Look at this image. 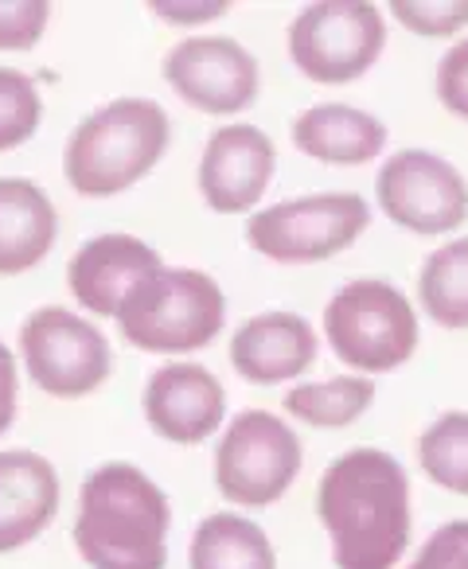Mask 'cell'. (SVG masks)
<instances>
[{
    "label": "cell",
    "mask_w": 468,
    "mask_h": 569,
    "mask_svg": "<svg viewBox=\"0 0 468 569\" xmlns=\"http://www.w3.org/2000/svg\"><path fill=\"white\" fill-rule=\"evenodd\" d=\"M113 320L133 348L152 356H188L222 332L227 301L211 273L165 266L137 284Z\"/></svg>",
    "instance_id": "4"
},
{
    "label": "cell",
    "mask_w": 468,
    "mask_h": 569,
    "mask_svg": "<svg viewBox=\"0 0 468 569\" xmlns=\"http://www.w3.org/2000/svg\"><path fill=\"white\" fill-rule=\"evenodd\" d=\"M152 12H160V20H168V24H199V20L222 17L227 4H165V0H157Z\"/></svg>",
    "instance_id": "29"
},
{
    "label": "cell",
    "mask_w": 468,
    "mask_h": 569,
    "mask_svg": "<svg viewBox=\"0 0 468 569\" xmlns=\"http://www.w3.org/2000/svg\"><path fill=\"white\" fill-rule=\"evenodd\" d=\"M418 465L437 488L468 496V413H441L418 437Z\"/></svg>",
    "instance_id": "22"
},
{
    "label": "cell",
    "mask_w": 468,
    "mask_h": 569,
    "mask_svg": "<svg viewBox=\"0 0 468 569\" xmlns=\"http://www.w3.org/2000/svg\"><path fill=\"white\" fill-rule=\"evenodd\" d=\"M421 309L441 328H468V238H452L426 258L418 273Z\"/></svg>",
    "instance_id": "20"
},
{
    "label": "cell",
    "mask_w": 468,
    "mask_h": 569,
    "mask_svg": "<svg viewBox=\"0 0 468 569\" xmlns=\"http://www.w3.org/2000/svg\"><path fill=\"white\" fill-rule=\"evenodd\" d=\"M406 569H468V519L437 527Z\"/></svg>",
    "instance_id": "26"
},
{
    "label": "cell",
    "mask_w": 468,
    "mask_h": 569,
    "mask_svg": "<svg viewBox=\"0 0 468 569\" xmlns=\"http://www.w3.org/2000/svg\"><path fill=\"white\" fill-rule=\"evenodd\" d=\"M165 82L203 113H242L258 98V59L227 36H196L176 43L160 63Z\"/></svg>",
    "instance_id": "11"
},
{
    "label": "cell",
    "mask_w": 468,
    "mask_h": 569,
    "mask_svg": "<svg viewBox=\"0 0 468 569\" xmlns=\"http://www.w3.org/2000/svg\"><path fill=\"white\" fill-rule=\"evenodd\" d=\"M390 12L418 36H452L468 24V0H395Z\"/></svg>",
    "instance_id": "24"
},
{
    "label": "cell",
    "mask_w": 468,
    "mask_h": 569,
    "mask_svg": "<svg viewBox=\"0 0 468 569\" xmlns=\"http://www.w3.org/2000/svg\"><path fill=\"white\" fill-rule=\"evenodd\" d=\"M387 48V20L364 0H320L289 24V59L325 87L367 74Z\"/></svg>",
    "instance_id": "8"
},
{
    "label": "cell",
    "mask_w": 468,
    "mask_h": 569,
    "mask_svg": "<svg viewBox=\"0 0 468 569\" xmlns=\"http://www.w3.org/2000/svg\"><path fill=\"white\" fill-rule=\"evenodd\" d=\"M301 460V441L289 421L270 410H242L215 449V483L235 507H270L293 488Z\"/></svg>",
    "instance_id": "7"
},
{
    "label": "cell",
    "mask_w": 468,
    "mask_h": 569,
    "mask_svg": "<svg viewBox=\"0 0 468 569\" xmlns=\"http://www.w3.org/2000/svg\"><path fill=\"white\" fill-rule=\"evenodd\" d=\"M317 515L336 569H395L410 546V476L390 452L351 449L320 476Z\"/></svg>",
    "instance_id": "1"
},
{
    "label": "cell",
    "mask_w": 468,
    "mask_h": 569,
    "mask_svg": "<svg viewBox=\"0 0 468 569\" xmlns=\"http://www.w3.org/2000/svg\"><path fill=\"white\" fill-rule=\"evenodd\" d=\"M160 269H165V261L152 246H145L133 234L110 230V234L90 238L87 246L74 250V258L67 261V284L82 309L113 320L137 284H145Z\"/></svg>",
    "instance_id": "14"
},
{
    "label": "cell",
    "mask_w": 468,
    "mask_h": 569,
    "mask_svg": "<svg viewBox=\"0 0 468 569\" xmlns=\"http://www.w3.org/2000/svg\"><path fill=\"white\" fill-rule=\"evenodd\" d=\"M328 348L359 375L398 371L418 351L414 305L387 281H351L325 309Z\"/></svg>",
    "instance_id": "5"
},
{
    "label": "cell",
    "mask_w": 468,
    "mask_h": 569,
    "mask_svg": "<svg viewBox=\"0 0 468 569\" xmlns=\"http://www.w3.org/2000/svg\"><path fill=\"white\" fill-rule=\"evenodd\" d=\"M172 141L168 110L152 98H113L74 126L63 149V176L87 199H110L141 183Z\"/></svg>",
    "instance_id": "3"
},
{
    "label": "cell",
    "mask_w": 468,
    "mask_h": 569,
    "mask_svg": "<svg viewBox=\"0 0 468 569\" xmlns=\"http://www.w3.org/2000/svg\"><path fill=\"white\" fill-rule=\"evenodd\" d=\"M230 363L255 387L293 382L317 363V332L297 312H262L235 332Z\"/></svg>",
    "instance_id": "16"
},
{
    "label": "cell",
    "mask_w": 468,
    "mask_h": 569,
    "mask_svg": "<svg viewBox=\"0 0 468 569\" xmlns=\"http://www.w3.org/2000/svg\"><path fill=\"white\" fill-rule=\"evenodd\" d=\"M191 569H278L273 542L255 519L215 511L196 527L188 546Z\"/></svg>",
    "instance_id": "19"
},
{
    "label": "cell",
    "mask_w": 468,
    "mask_h": 569,
    "mask_svg": "<svg viewBox=\"0 0 468 569\" xmlns=\"http://www.w3.org/2000/svg\"><path fill=\"white\" fill-rule=\"evenodd\" d=\"M375 196L387 219L410 234H452L468 219V183L449 160L402 149L382 164Z\"/></svg>",
    "instance_id": "10"
},
{
    "label": "cell",
    "mask_w": 468,
    "mask_h": 569,
    "mask_svg": "<svg viewBox=\"0 0 468 569\" xmlns=\"http://www.w3.org/2000/svg\"><path fill=\"white\" fill-rule=\"evenodd\" d=\"M371 227V207L356 191L286 199L250 214L247 242L278 266H312L343 253Z\"/></svg>",
    "instance_id": "6"
},
{
    "label": "cell",
    "mask_w": 468,
    "mask_h": 569,
    "mask_svg": "<svg viewBox=\"0 0 468 569\" xmlns=\"http://www.w3.org/2000/svg\"><path fill=\"white\" fill-rule=\"evenodd\" d=\"M168 530L172 503L137 465L110 460L82 480L74 550L90 569H165Z\"/></svg>",
    "instance_id": "2"
},
{
    "label": "cell",
    "mask_w": 468,
    "mask_h": 569,
    "mask_svg": "<svg viewBox=\"0 0 468 569\" xmlns=\"http://www.w3.org/2000/svg\"><path fill=\"white\" fill-rule=\"evenodd\" d=\"M437 98L452 118L468 121V40L445 51L441 67H437Z\"/></svg>",
    "instance_id": "27"
},
{
    "label": "cell",
    "mask_w": 468,
    "mask_h": 569,
    "mask_svg": "<svg viewBox=\"0 0 468 569\" xmlns=\"http://www.w3.org/2000/svg\"><path fill=\"white\" fill-rule=\"evenodd\" d=\"M51 20L48 0H0V51H32Z\"/></svg>",
    "instance_id": "25"
},
{
    "label": "cell",
    "mask_w": 468,
    "mask_h": 569,
    "mask_svg": "<svg viewBox=\"0 0 468 569\" xmlns=\"http://www.w3.org/2000/svg\"><path fill=\"white\" fill-rule=\"evenodd\" d=\"M20 359L51 398H87L113 375V348L87 317L43 305L20 325Z\"/></svg>",
    "instance_id": "9"
},
{
    "label": "cell",
    "mask_w": 468,
    "mask_h": 569,
    "mask_svg": "<svg viewBox=\"0 0 468 569\" xmlns=\"http://www.w3.org/2000/svg\"><path fill=\"white\" fill-rule=\"evenodd\" d=\"M20 413V371H17V356L4 340H0V441L12 429Z\"/></svg>",
    "instance_id": "28"
},
{
    "label": "cell",
    "mask_w": 468,
    "mask_h": 569,
    "mask_svg": "<svg viewBox=\"0 0 468 569\" xmlns=\"http://www.w3.org/2000/svg\"><path fill=\"white\" fill-rule=\"evenodd\" d=\"M63 483L48 457L32 449L0 452V553L24 550L56 522Z\"/></svg>",
    "instance_id": "15"
},
{
    "label": "cell",
    "mask_w": 468,
    "mask_h": 569,
    "mask_svg": "<svg viewBox=\"0 0 468 569\" xmlns=\"http://www.w3.org/2000/svg\"><path fill=\"white\" fill-rule=\"evenodd\" d=\"M375 402V382L364 375H340L328 382H301L286 395V413L317 429H343Z\"/></svg>",
    "instance_id": "21"
},
{
    "label": "cell",
    "mask_w": 468,
    "mask_h": 569,
    "mask_svg": "<svg viewBox=\"0 0 468 569\" xmlns=\"http://www.w3.org/2000/svg\"><path fill=\"white\" fill-rule=\"evenodd\" d=\"M278 149L258 126H222L211 133L199 160V196L211 211L242 214L262 203L273 183Z\"/></svg>",
    "instance_id": "12"
},
{
    "label": "cell",
    "mask_w": 468,
    "mask_h": 569,
    "mask_svg": "<svg viewBox=\"0 0 468 569\" xmlns=\"http://www.w3.org/2000/svg\"><path fill=\"white\" fill-rule=\"evenodd\" d=\"M145 421L172 445H203L227 421V390L199 363H165L145 387Z\"/></svg>",
    "instance_id": "13"
},
{
    "label": "cell",
    "mask_w": 468,
    "mask_h": 569,
    "mask_svg": "<svg viewBox=\"0 0 468 569\" xmlns=\"http://www.w3.org/2000/svg\"><path fill=\"white\" fill-rule=\"evenodd\" d=\"M59 238V211L40 183L24 176L0 180V273L17 277L36 269Z\"/></svg>",
    "instance_id": "17"
},
{
    "label": "cell",
    "mask_w": 468,
    "mask_h": 569,
    "mask_svg": "<svg viewBox=\"0 0 468 569\" xmlns=\"http://www.w3.org/2000/svg\"><path fill=\"white\" fill-rule=\"evenodd\" d=\"M293 144L325 164H367L387 149V126L343 102H325L293 121Z\"/></svg>",
    "instance_id": "18"
},
{
    "label": "cell",
    "mask_w": 468,
    "mask_h": 569,
    "mask_svg": "<svg viewBox=\"0 0 468 569\" xmlns=\"http://www.w3.org/2000/svg\"><path fill=\"white\" fill-rule=\"evenodd\" d=\"M43 98L32 74L17 67H0V152L28 144L40 129Z\"/></svg>",
    "instance_id": "23"
}]
</instances>
